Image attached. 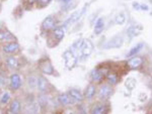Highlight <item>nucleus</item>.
I'll return each instance as SVG.
<instances>
[{"mask_svg":"<svg viewBox=\"0 0 152 114\" xmlns=\"http://www.w3.org/2000/svg\"><path fill=\"white\" fill-rule=\"evenodd\" d=\"M115 22L117 24H119V25L124 24L126 22V14H125L124 12H120V13L116 16V18H115Z\"/></svg>","mask_w":152,"mask_h":114,"instance_id":"obj_24","label":"nucleus"},{"mask_svg":"<svg viewBox=\"0 0 152 114\" xmlns=\"http://www.w3.org/2000/svg\"><path fill=\"white\" fill-rule=\"evenodd\" d=\"M104 76V70H100V69H95L94 71L91 72V75H90V78L94 82H96L99 83L102 80Z\"/></svg>","mask_w":152,"mask_h":114,"instance_id":"obj_12","label":"nucleus"},{"mask_svg":"<svg viewBox=\"0 0 152 114\" xmlns=\"http://www.w3.org/2000/svg\"><path fill=\"white\" fill-rule=\"evenodd\" d=\"M125 86H126V88L132 91L136 86V80L134 78H127L126 81H125Z\"/></svg>","mask_w":152,"mask_h":114,"instance_id":"obj_26","label":"nucleus"},{"mask_svg":"<svg viewBox=\"0 0 152 114\" xmlns=\"http://www.w3.org/2000/svg\"><path fill=\"white\" fill-rule=\"evenodd\" d=\"M83 12H84V8L81 9V10H78V11L74 12V13H73L72 15H71L70 17L65 21L64 24H63V26H64V27H66V26L69 25V24H72V23L76 22V21H77L78 19L81 17V15L83 14Z\"/></svg>","mask_w":152,"mask_h":114,"instance_id":"obj_6","label":"nucleus"},{"mask_svg":"<svg viewBox=\"0 0 152 114\" xmlns=\"http://www.w3.org/2000/svg\"><path fill=\"white\" fill-rule=\"evenodd\" d=\"M124 38L122 35H115L104 45L105 48H119L123 45Z\"/></svg>","mask_w":152,"mask_h":114,"instance_id":"obj_3","label":"nucleus"},{"mask_svg":"<svg viewBox=\"0 0 152 114\" xmlns=\"http://www.w3.org/2000/svg\"><path fill=\"white\" fill-rule=\"evenodd\" d=\"M56 25V19L53 16H48L47 18H45V20L42 23V27L45 30H50L52 28L55 27Z\"/></svg>","mask_w":152,"mask_h":114,"instance_id":"obj_7","label":"nucleus"},{"mask_svg":"<svg viewBox=\"0 0 152 114\" xmlns=\"http://www.w3.org/2000/svg\"><path fill=\"white\" fill-rule=\"evenodd\" d=\"M69 114H75V113H74V112H70Z\"/></svg>","mask_w":152,"mask_h":114,"instance_id":"obj_31","label":"nucleus"},{"mask_svg":"<svg viewBox=\"0 0 152 114\" xmlns=\"http://www.w3.org/2000/svg\"><path fill=\"white\" fill-rule=\"evenodd\" d=\"M143 64V59L140 57H133L128 62V66L130 69H138Z\"/></svg>","mask_w":152,"mask_h":114,"instance_id":"obj_13","label":"nucleus"},{"mask_svg":"<svg viewBox=\"0 0 152 114\" xmlns=\"http://www.w3.org/2000/svg\"><path fill=\"white\" fill-rule=\"evenodd\" d=\"M14 36L7 30H0V42H9L13 40Z\"/></svg>","mask_w":152,"mask_h":114,"instance_id":"obj_19","label":"nucleus"},{"mask_svg":"<svg viewBox=\"0 0 152 114\" xmlns=\"http://www.w3.org/2000/svg\"><path fill=\"white\" fill-rule=\"evenodd\" d=\"M104 20L102 17H100L95 21V24H94V35H99L102 33V31L104 30Z\"/></svg>","mask_w":152,"mask_h":114,"instance_id":"obj_16","label":"nucleus"},{"mask_svg":"<svg viewBox=\"0 0 152 114\" xmlns=\"http://www.w3.org/2000/svg\"><path fill=\"white\" fill-rule=\"evenodd\" d=\"M92 51H94V43L89 40H83L82 45L80 48V54L84 59L89 57L91 55Z\"/></svg>","mask_w":152,"mask_h":114,"instance_id":"obj_2","label":"nucleus"},{"mask_svg":"<svg viewBox=\"0 0 152 114\" xmlns=\"http://www.w3.org/2000/svg\"><path fill=\"white\" fill-rule=\"evenodd\" d=\"M143 43H138L137 45H135L133 48H131V51L128 53V55H127V57L128 58H131V57H135L136 54H138L139 52L142 50V48H143Z\"/></svg>","mask_w":152,"mask_h":114,"instance_id":"obj_23","label":"nucleus"},{"mask_svg":"<svg viewBox=\"0 0 152 114\" xmlns=\"http://www.w3.org/2000/svg\"><path fill=\"white\" fill-rule=\"evenodd\" d=\"M95 92H96V90H95V86L94 84H90L87 86L86 90H85V98L87 99H92L95 95Z\"/></svg>","mask_w":152,"mask_h":114,"instance_id":"obj_21","label":"nucleus"},{"mask_svg":"<svg viewBox=\"0 0 152 114\" xmlns=\"http://www.w3.org/2000/svg\"><path fill=\"white\" fill-rule=\"evenodd\" d=\"M113 93V88L110 84H104L102 85L99 90V98L100 100H107L110 98V96Z\"/></svg>","mask_w":152,"mask_h":114,"instance_id":"obj_4","label":"nucleus"},{"mask_svg":"<svg viewBox=\"0 0 152 114\" xmlns=\"http://www.w3.org/2000/svg\"><path fill=\"white\" fill-rule=\"evenodd\" d=\"M0 7H1V5H0Z\"/></svg>","mask_w":152,"mask_h":114,"instance_id":"obj_32","label":"nucleus"},{"mask_svg":"<svg viewBox=\"0 0 152 114\" xmlns=\"http://www.w3.org/2000/svg\"><path fill=\"white\" fill-rule=\"evenodd\" d=\"M141 30V27L140 26H137V25H132L130 26V27L127 30V35L130 38H133L134 36L138 35L139 32H140Z\"/></svg>","mask_w":152,"mask_h":114,"instance_id":"obj_17","label":"nucleus"},{"mask_svg":"<svg viewBox=\"0 0 152 114\" xmlns=\"http://www.w3.org/2000/svg\"><path fill=\"white\" fill-rule=\"evenodd\" d=\"M53 33H54V36L56 38V40L60 42L65 35V27L64 26H59V27L54 30Z\"/></svg>","mask_w":152,"mask_h":114,"instance_id":"obj_18","label":"nucleus"},{"mask_svg":"<svg viewBox=\"0 0 152 114\" xmlns=\"http://www.w3.org/2000/svg\"><path fill=\"white\" fill-rule=\"evenodd\" d=\"M63 59H64L65 65L68 69H73L75 67V65L77 64L78 57L76 56V53L73 50H67L66 52L63 54Z\"/></svg>","mask_w":152,"mask_h":114,"instance_id":"obj_1","label":"nucleus"},{"mask_svg":"<svg viewBox=\"0 0 152 114\" xmlns=\"http://www.w3.org/2000/svg\"><path fill=\"white\" fill-rule=\"evenodd\" d=\"M37 1H38L42 6H45V5H47V4L50 3L51 0H37Z\"/></svg>","mask_w":152,"mask_h":114,"instance_id":"obj_28","label":"nucleus"},{"mask_svg":"<svg viewBox=\"0 0 152 114\" xmlns=\"http://www.w3.org/2000/svg\"><path fill=\"white\" fill-rule=\"evenodd\" d=\"M3 51L7 54H14L19 51V45L18 43H9L3 47Z\"/></svg>","mask_w":152,"mask_h":114,"instance_id":"obj_11","label":"nucleus"},{"mask_svg":"<svg viewBox=\"0 0 152 114\" xmlns=\"http://www.w3.org/2000/svg\"><path fill=\"white\" fill-rule=\"evenodd\" d=\"M4 84H5V78L0 75V86H3Z\"/></svg>","mask_w":152,"mask_h":114,"instance_id":"obj_29","label":"nucleus"},{"mask_svg":"<svg viewBox=\"0 0 152 114\" xmlns=\"http://www.w3.org/2000/svg\"><path fill=\"white\" fill-rule=\"evenodd\" d=\"M68 94L72 97V99L75 101V102H81V101L84 99V96L82 95V93L79 90H76V89H70Z\"/></svg>","mask_w":152,"mask_h":114,"instance_id":"obj_15","label":"nucleus"},{"mask_svg":"<svg viewBox=\"0 0 152 114\" xmlns=\"http://www.w3.org/2000/svg\"><path fill=\"white\" fill-rule=\"evenodd\" d=\"M60 1H62L63 3H69L71 0H60Z\"/></svg>","mask_w":152,"mask_h":114,"instance_id":"obj_30","label":"nucleus"},{"mask_svg":"<svg viewBox=\"0 0 152 114\" xmlns=\"http://www.w3.org/2000/svg\"><path fill=\"white\" fill-rule=\"evenodd\" d=\"M10 114H19L20 112V103L18 100H13L11 102L10 108H9Z\"/></svg>","mask_w":152,"mask_h":114,"instance_id":"obj_20","label":"nucleus"},{"mask_svg":"<svg viewBox=\"0 0 152 114\" xmlns=\"http://www.w3.org/2000/svg\"><path fill=\"white\" fill-rule=\"evenodd\" d=\"M37 87H38V90L42 92V93H45L48 90V82L44 77H39L38 81H37Z\"/></svg>","mask_w":152,"mask_h":114,"instance_id":"obj_10","label":"nucleus"},{"mask_svg":"<svg viewBox=\"0 0 152 114\" xmlns=\"http://www.w3.org/2000/svg\"><path fill=\"white\" fill-rule=\"evenodd\" d=\"M9 99H10V94H9L8 92H4V93L2 94L1 98H0V102L2 104H6L9 101Z\"/></svg>","mask_w":152,"mask_h":114,"instance_id":"obj_27","label":"nucleus"},{"mask_svg":"<svg viewBox=\"0 0 152 114\" xmlns=\"http://www.w3.org/2000/svg\"><path fill=\"white\" fill-rule=\"evenodd\" d=\"M9 83H10V87L13 90H18L19 87L21 86V78L18 74H12L9 79Z\"/></svg>","mask_w":152,"mask_h":114,"instance_id":"obj_5","label":"nucleus"},{"mask_svg":"<svg viewBox=\"0 0 152 114\" xmlns=\"http://www.w3.org/2000/svg\"><path fill=\"white\" fill-rule=\"evenodd\" d=\"M41 71L44 73V74H47V75H53L55 71H54V68L52 66L49 61H44V62L41 63Z\"/></svg>","mask_w":152,"mask_h":114,"instance_id":"obj_8","label":"nucleus"},{"mask_svg":"<svg viewBox=\"0 0 152 114\" xmlns=\"http://www.w3.org/2000/svg\"><path fill=\"white\" fill-rule=\"evenodd\" d=\"M58 101H59V103H60L61 105H64V106L70 105L71 103L75 102L69 94H60V95L58 96Z\"/></svg>","mask_w":152,"mask_h":114,"instance_id":"obj_9","label":"nucleus"},{"mask_svg":"<svg viewBox=\"0 0 152 114\" xmlns=\"http://www.w3.org/2000/svg\"><path fill=\"white\" fill-rule=\"evenodd\" d=\"M6 65L11 69H16L18 67V61L14 57H8L6 59Z\"/></svg>","mask_w":152,"mask_h":114,"instance_id":"obj_22","label":"nucleus"},{"mask_svg":"<svg viewBox=\"0 0 152 114\" xmlns=\"http://www.w3.org/2000/svg\"><path fill=\"white\" fill-rule=\"evenodd\" d=\"M107 112V106L104 103H97L91 108V114H105Z\"/></svg>","mask_w":152,"mask_h":114,"instance_id":"obj_14","label":"nucleus"},{"mask_svg":"<svg viewBox=\"0 0 152 114\" xmlns=\"http://www.w3.org/2000/svg\"><path fill=\"white\" fill-rule=\"evenodd\" d=\"M107 80L109 82L110 85H116L118 83V76L115 73H110V74L107 75Z\"/></svg>","mask_w":152,"mask_h":114,"instance_id":"obj_25","label":"nucleus"}]
</instances>
